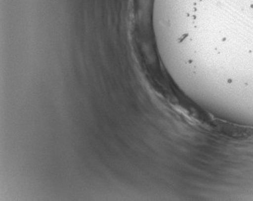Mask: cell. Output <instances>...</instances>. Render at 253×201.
<instances>
[{
	"mask_svg": "<svg viewBox=\"0 0 253 201\" xmlns=\"http://www.w3.org/2000/svg\"><path fill=\"white\" fill-rule=\"evenodd\" d=\"M152 14L188 41L223 26L253 25V0H154Z\"/></svg>",
	"mask_w": 253,
	"mask_h": 201,
	"instance_id": "obj_1",
	"label": "cell"
}]
</instances>
